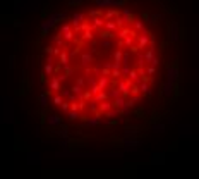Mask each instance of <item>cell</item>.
<instances>
[{
	"instance_id": "cell-1",
	"label": "cell",
	"mask_w": 199,
	"mask_h": 179,
	"mask_svg": "<svg viewBox=\"0 0 199 179\" xmlns=\"http://www.w3.org/2000/svg\"><path fill=\"white\" fill-rule=\"evenodd\" d=\"M60 19H65V14L64 12H60V14H52L45 23H41V26H40V31H41V35L45 36V35H48V31L53 28L55 24L59 23Z\"/></svg>"
},
{
	"instance_id": "cell-2",
	"label": "cell",
	"mask_w": 199,
	"mask_h": 179,
	"mask_svg": "<svg viewBox=\"0 0 199 179\" xmlns=\"http://www.w3.org/2000/svg\"><path fill=\"white\" fill-rule=\"evenodd\" d=\"M149 35L151 33H148V31H144V33H139V36L136 38V45H137V48L139 50H148L149 48Z\"/></svg>"
},
{
	"instance_id": "cell-3",
	"label": "cell",
	"mask_w": 199,
	"mask_h": 179,
	"mask_svg": "<svg viewBox=\"0 0 199 179\" xmlns=\"http://www.w3.org/2000/svg\"><path fill=\"white\" fill-rule=\"evenodd\" d=\"M96 7H122L125 5V0H95Z\"/></svg>"
},
{
	"instance_id": "cell-4",
	"label": "cell",
	"mask_w": 199,
	"mask_h": 179,
	"mask_svg": "<svg viewBox=\"0 0 199 179\" xmlns=\"http://www.w3.org/2000/svg\"><path fill=\"white\" fill-rule=\"evenodd\" d=\"M93 62H95V54L93 52H84V54H81V66L84 67V69H89L93 66Z\"/></svg>"
},
{
	"instance_id": "cell-5",
	"label": "cell",
	"mask_w": 199,
	"mask_h": 179,
	"mask_svg": "<svg viewBox=\"0 0 199 179\" xmlns=\"http://www.w3.org/2000/svg\"><path fill=\"white\" fill-rule=\"evenodd\" d=\"M91 30L93 31L105 30V19L103 17H93L91 19Z\"/></svg>"
},
{
	"instance_id": "cell-6",
	"label": "cell",
	"mask_w": 199,
	"mask_h": 179,
	"mask_svg": "<svg viewBox=\"0 0 199 179\" xmlns=\"http://www.w3.org/2000/svg\"><path fill=\"white\" fill-rule=\"evenodd\" d=\"M120 16V11H117V9H108V11H105L103 14V19L105 21H113L115 17H119Z\"/></svg>"
},
{
	"instance_id": "cell-7",
	"label": "cell",
	"mask_w": 199,
	"mask_h": 179,
	"mask_svg": "<svg viewBox=\"0 0 199 179\" xmlns=\"http://www.w3.org/2000/svg\"><path fill=\"white\" fill-rule=\"evenodd\" d=\"M84 19H86L84 14H79V12H76V14L72 16L71 26H72V28H77V26H81V24H83V21H84Z\"/></svg>"
},
{
	"instance_id": "cell-8",
	"label": "cell",
	"mask_w": 199,
	"mask_h": 179,
	"mask_svg": "<svg viewBox=\"0 0 199 179\" xmlns=\"http://www.w3.org/2000/svg\"><path fill=\"white\" fill-rule=\"evenodd\" d=\"M59 64H60L62 67H65L71 64V57H69V52H67V50H62V54L59 55Z\"/></svg>"
},
{
	"instance_id": "cell-9",
	"label": "cell",
	"mask_w": 199,
	"mask_h": 179,
	"mask_svg": "<svg viewBox=\"0 0 199 179\" xmlns=\"http://www.w3.org/2000/svg\"><path fill=\"white\" fill-rule=\"evenodd\" d=\"M98 35H100L101 40H115V38H117V33H113V31H107V30H100L98 31Z\"/></svg>"
},
{
	"instance_id": "cell-10",
	"label": "cell",
	"mask_w": 199,
	"mask_h": 179,
	"mask_svg": "<svg viewBox=\"0 0 199 179\" xmlns=\"http://www.w3.org/2000/svg\"><path fill=\"white\" fill-rule=\"evenodd\" d=\"M53 43H55V47H59V48H65V40H64V36H62L60 31L53 35Z\"/></svg>"
},
{
	"instance_id": "cell-11",
	"label": "cell",
	"mask_w": 199,
	"mask_h": 179,
	"mask_svg": "<svg viewBox=\"0 0 199 179\" xmlns=\"http://www.w3.org/2000/svg\"><path fill=\"white\" fill-rule=\"evenodd\" d=\"M48 88H50V91H59V90H60V79L52 76L48 81Z\"/></svg>"
},
{
	"instance_id": "cell-12",
	"label": "cell",
	"mask_w": 199,
	"mask_h": 179,
	"mask_svg": "<svg viewBox=\"0 0 199 179\" xmlns=\"http://www.w3.org/2000/svg\"><path fill=\"white\" fill-rule=\"evenodd\" d=\"M132 26H134V30L137 31V33H144L146 31V26H144V23H143L141 19H134Z\"/></svg>"
},
{
	"instance_id": "cell-13",
	"label": "cell",
	"mask_w": 199,
	"mask_h": 179,
	"mask_svg": "<svg viewBox=\"0 0 199 179\" xmlns=\"http://www.w3.org/2000/svg\"><path fill=\"white\" fill-rule=\"evenodd\" d=\"M129 33H131V28H127V26H125V28H120V30H119V33H117V38L124 42L127 36H129Z\"/></svg>"
},
{
	"instance_id": "cell-14",
	"label": "cell",
	"mask_w": 199,
	"mask_h": 179,
	"mask_svg": "<svg viewBox=\"0 0 199 179\" xmlns=\"http://www.w3.org/2000/svg\"><path fill=\"white\" fill-rule=\"evenodd\" d=\"M95 33H96V31H93V30L84 31V33L81 35V42H91V40H93V36H95Z\"/></svg>"
},
{
	"instance_id": "cell-15",
	"label": "cell",
	"mask_w": 199,
	"mask_h": 179,
	"mask_svg": "<svg viewBox=\"0 0 199 179\" xmlns=\"http://www.w3.org/2000/svg\"><path fill=\"white\" fill-rule=\"evenodd\" d=\"M105 30L107 31H113V33H119V26L115 24V21H105Z\"/></svg>"
},
{
	"instance_id": "cell-16",
	"label": "cell",
	"mask_w": 199,
	"mask_h": 179,
	"mask_svg": "<svg viewBox=\"0 0 199 179\" xmlns=\"http://www.w3.org/2000/svg\"><path fill=\"white\" fill-rule=\"evenodd\" d=\"M110 84V79L107 78V76H100V79H98V86H100V90L101 91H105V88Z\"/></svg>"
},
{
	"instance_id": "cell-17",
	"label": "cell",
	"mask_w": 199,
	"mask_h": 179,
	"mask_svg": "<svg viewBox=\"0 0 199 179\" xmlns=\"http://www.w3.org/2000/svg\"><path fill=\"white\" fill-rule=\"evenodd\" d=\"M108 100V93L107 91H100L96 96H93V102H107Z\"/></svg>"
},
{
	"instance_id": "cell-18",
	"label": "cell",
	"mask_w": 199,
	"mask_h": 179,
	"mask_svg": "<svg viewBox=\"0 0 199 179\" xmlns=\"http://www.w3.org/2000/svg\"><path fill=\"white\" fill-rule=\"evenodd\" d=\"M110 108H113V105H112V102H101V103H100V110H101V112H110Z\"/></svg>"
},
{
	"instance_id": "cell-19",
	"label": "cell",
	"mask_w": 199,
	"mask_h": 179,
	"mask_svg": "<svg viewBox=\"0 0 199 179\" xmlns=\"http://www.w3.org/2000/svg\"><path fill=\"white\" fill-rule=\"evenodd\" d=\"M103 14H105V12H101L100 9H95V11H89V12H88L89 19H93V17H103Z\"/></svg>"
},
{
	"instance_id": "cell-20",
	"label": "cell",
	"mask_w": 199,
	"mask_h": 179,
	"mask_svg": "<svg viewBox=\"0 0 199 179\" xmlns=\"http://www.w3.org/2000/svg\"><path fill=\"white\" fill-rule=\"evenodd\" d=\"M48 122L50 124H53V126H57V124H60L62 122V119L59 117V115H55L53 114V115H48Z\"/></svg>"
},
{
	"instance_id": "cell-21",
	"label": "cell",
	"mask_w": 199,
	"mask_h": 179,
	"mask_svg": "<svg viewBox=\"0 0 199 179\" xmlns=\"http://www.w3.org/2000/svg\"><path fill=\"white\" fill-rule=\"evenodd\" d=\"M53 74V64H47L45 66V78H52Z\"/></svg>"
},
{
	"instance_id": "cell-22",
	"label": "cell",
	"mask_w": 199,
	"mask_h": 179,
	"mask_svg": "<svg viewBox=\"0 0 199 179\" xmlns=\"http://www.w3.org/2000/svg\"><path fill=\"white\" fill-rule=\"evenodd\" d=\"M134 42H136V38H134V36H131V35H129V36H127V38H125V40H124V47L131 48V47H132V45H134Z\"/></svg>"
},
{
	"instance_id": "cell-23",
	"label": "cell",
	"mask_w": 199,
	"mask_h": 179,
	"mask_svg": "<svg viewBox=\"0 0 199 179\" xmlns=\"http://www.w3.org/2000/svg\"><path fill=\"white\" fill-rule=\"evenodd\" d=\"M122 59H124V52H122L120 48H119V50H115V52H113V60H115V62H120Z\"/></svg>"
},
{
	"instance_id": "cell-24",
	"label": "cell",
	"mask_w": 199,
	"mask_h": 179,
	"mask_svg": "<svg viewBox=\"0 0 199 179\" xmlns=\"http://www.w3.org/2000/svg\"><path fill=\"white\" fill-rule=\"evenodd\" d=\"M113 21H115V24L119 26V30H120V28H125V23H124V19H122V16H119V17H115Z\"/></svg>"
},
{
	"instance_id": "cell-25",
	"label": "cell",
	"mask_w": 199,
	"mask_h": 179,
	"mask_svg": "<svg viewBox=\"0 0 199 179\" xmlns=\"http://www.w3.org/2000/svg\"><path fill=\"white\" fill-rule=\"evenodd\" d=\"M100 74H101V76H107V78H108V76H112V69H110V67H107V66H103V69L100 71Z\"/></svg>"
},
{
	"instance_id": "cell-26",
	"label": "cell",
	"mask_w": 199,
	"mask_h": 179,
	"mask_svg": "<svg viewBox=\"0 0 199 179\" xmlns=\"http://www.w3.org/2000/svg\"><path fill=\"white\" fill-rule=\"evenodd\" d=\"M71 30H72V26H71V24H67V23H64L60 26V33H62V35H64V33H67V31H71Z\"/></svg>"
},
{
	"instance_id": "cell-27",
	"label": "cell",
	"mask_w": 199,
	"mask_h": 179,
	"mask_svg": "<svg viewBox=\"0 0 199 179\" xmlns=\"http://www.w3.org/2000/svg\"><path fill=\"white\" fill-rule=\"evenodd\" d=\"M52 102H53V105H62V103H64V98H62L60 95H57L52 98Z\"/></svg>"
},
{
	"instance_id": "cell-28",
	"label": "cell",
	"mask_w": 199,
	"mask_h": 179,
	"mask_svg": "<svg viewBox=\"0 0 199 179\" xmlns=\"http://www.w3.org/2000/svg\"><path fill=\"white\" fill-rule=\"evenodd\" d=\"M77 54H79V48H77V47H74L72 50L69 52V57H71V59H74V57H77Z\"/></svg>"
},
{
	"instance_id": "cell-29",
	"label": "cell",
	"mask_w": 199,
	"mask_h": 179,
	"mask_svg": "<svg viewBox=\"0 0 199 179\" xmlns=\"http://www.w3.org/2000/svg\"><path fill=\"white\" fill-rule=\"evenodd\" d=\"M79 117H81L79 112H72V110L69 112V119H71V121H76V119H79Z\"/></svg>"
},
{
	"instance_id": "cell-30",
	"label": "cell",
	"mask_w": 199,
	"mask_h": 179,
	"mask_svg": "<svg viewBox=\"0 0 199 179\" xmlns=\"http://www.w3.org/2000/svg\"><path fill=\"white\" fill-rule=\"evenodd\" d=\"M112 47V40H101V48H110Z\"/></svg>"
},
{
	"instance_id": "cell-31",
	"label": "cell",
	"mask_w": 199,
	"mask_h": 179,
	"mask_svg": "<svg viewBox=\"0 0 199 179\" xmlns=\"http://www.w3.org/2000/svg\"><path fill=\"white\" fill-rule=\"evenodd\" d=\"M76 86H79V88H83V86H84V78H81V76H79V78L76 79Z\"/></svg>"
},
{
	"instance_id": "cell-32",
	"label": "cell",
	"mask_w": 199,
	"mask_h": 179,
	"mask_svg": "<svg viewBox=\"0 0 199 179\" xmlns=\"http://www.w3.org/2000/svg\"><path fill=\"white\" fill-rule=\"evenodd\" d=\"M45 54H47V55H53V47H52V45L45 47Z\"/></svg>"
},
{
	"instance_id": "cell-33",
	"label": "cell",
	"mask_w": 199,
	"mask_h": 179,
	"mask_svg": "<svg viewBox=\"0 0 199 179\" xmlns=\"http://www.w3.org/2000/svg\"><path fill=\"white\" fill-rule=\"evenodd\" d=\"M112 78H113V79L122 78V72H120V71H112Z\"/></svg>"
},
{
	"instance_id": "cell-34",
	"label": "cell",
	"mask_w": 199,
	"mask_h": 179,
	"mask_svg": "<svg viewBox=\"0 0 199 179\" xmlns=\"http://www.w3.org/2000/svg\"><path fill=\"white\" fill-rule=\"evenodd\" d=\"M60 54H62V48H59V47H53V55H55V57H59Z\"/></svg>"
},
{
	"instance_id": "cell-35",
	"label": "cell",
	"mask_w": 199,
	"mask_h": 179,
	"mask_svg": "<svg viewBox=\"0 0 199 179\" xmlns=\"http://www.w3.org/2000/svg\"><path fill=\"white\" fill-rule=\"evenodd\" d=\"M60 107H62V110H64V112H67V110H69V108H71V105H69V103H67V102H64V103H62Z\"/></svg>"
},
{
	"instance_id": "cell-36",
	"label": "cell",
	"mask_w": 199,
	"mask_h": 179,
	"mask_svg": "<svg viewBox=\"0 0 199 179\" xmlns=\"http://www.w3.org/2000/svg\"><path fill=\"white\" fill-rule=\"evenodd\" d=\"M14 28H24V23H14Z\"/></svg>"
},
{
	"instance_id": "cell-37",
	"label": "cell",
	"mask_w": 199,
	"mask_h": 179,
	"mask_svg": "<svg viewBox=\"0 0 199 179\" xmlns=\"http://www.w3.org/2000/svg\"><path fill=\"white\" fill-rule=\"evenodd\" d=\"M81 2H83V0H69L71 5H74V4H81Z\"/></svg>"
},
{
	"instance_id": "cell-38",
	"label": "cell",
	"mask_w": 199,
	"mask_h": 179,
	"mask_svg": "<svg viewBox=\"0 0 199 179\" xmlns=\"http://www.w3.org/2000/svg\"><path fill=\"white\" fill-rule=\"evenodd\" d=\"M9 60H11V67H14V55H11V59Z\"/></svg>"
}]
</instances>
